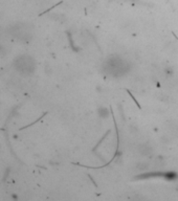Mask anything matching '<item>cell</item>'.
Listing matches in <instances>:
<instances>
[{
	"label": "cell",
	"instance_id": "obj_1",
	"mask_svg": "<svg viewBox=\"0 0 178 201\" xmlns=\"http://www.w3.org/2000/svg\"><path fill=\"white\" fill-rule=\"evenodd\" d=\"M33 27L30 24L22 23V22L11 25L8 28V35L13 39L24 43H27L33 38Z\"/></svg>",
	"mask_w": 178,
	"mask_h": 201
},
{
	"label": "cell",
	"instance_id": "obj_2",
	"mask_svg": "<svg viewBox=\"0 0 178 201\" xmlns=\"http://www.w3.org/2000/svg\"><path fill=\"white\" fill-rule=\"evenodd\" d=\"M14 68L23 76H30L35 71L36 63L33 57L28 54H20L16 57L13 62Z\"/></svg>",
	"mask_w": 178,
	"mask_h": 201
}]
</instances>
